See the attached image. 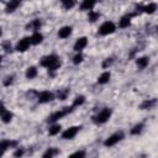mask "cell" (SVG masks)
Returning <instances> with one entry per match:
<instances>
[{
  "label": "cell",
  "mask_w": 158,
  "mask_h": 158,
  "mask_svg": "<svg viewBox=\"0 0 158 158\" xmlns=\"http://www.w3.org/2000/svg\"><path fill=\"white\" fill-rule=\"evenodd\" d=\"M40 65L46 68L48 74H52L56 73L60 67H62V60H60V57L56 53H51V54H47V56H43L41 59H40Z\"/></svg>",
  "instance_id": "6da1fadb"
},
{
  "label": "cell",
  "mask_w": 158,
  "mask_h": 158,
  "mask_svg": "<svg viewBox=\"0 0 158 158\" xmlns=\"http://www.w3.org/2000/svg\"><path fill=\"white\" fill-rule=\"evenodd\" d=\"M112 114H114V110L111 107H104V109H101L100 111H98L91 117V121L95 125H105L106 122H109V120L111 118Z\"/></svg>",
  "instance_id": "7a4b0ae2"
},
{
  "label": "cell",
  "mask_w": 158,
  "mask_h": 158,
  "mask_svg": "<svg viewBox=\"0 0 158 158\" xmlns=\"http://www.w3.org/2000/svg\"><path fill=\"white\" fill-rule=\"evenodd\" d=\"M74 111V107L70 105V106H65V107H62V109H59V110H57V111H53L48 117H47V123H54V122H58L59 120H62V118H64L67 115H69V114H72Z\"/></svg>",
  "instance_id": "3957f363"
},
{
  "label": "cell",
  "mask_w": 158,
  "mask_h": 158,
  "mask_svg": "<svg viewBox=\"0 0 158 158\" xmlns=\"http://www.w3.org/2000/svg\"><path fill=\"white\" fill-rule=\"evenodd\" d=\"M117 31V25L114 22V21H104L99 28H98V35L99 36H110L112 33H115Z\"/></svg>",
  "instance_id": "277c9868"
},
{
  "label": "cell",
  "mask_w": 158,
  "mask_h": 158,
  "mask_svg": "<svg viewBox=\"0 0 158 158\" xmlns=\"http://www.w3.org/2000/svg\"><path fill=\"white\" fill-rule=\"evenodd\" d=\"M123 138H125V133H123V131L120 130V131H116V132L111 133L107 138H105V141L102 142V144L106 148H111V147L118 144Z\"/></svg>",
  "instance_id": "5b68a950"
},
{
  "label": "cell",
  "mask_w": 158,
  "mask_h": 158,
  "mask_svg": "<svg viewBox=\"0 0 158 158\" xmlns=\"http://www.w3.org/2000/svg\"><path fill=\"white\" fill-rule=\"evenodd\" d=\"M81 128H83L81 125H74V126H70V127L65 128L64 131H62L60 137H62V139H64V141L73 139V138H75L77 135L81 131Z\"/></svg>",
  "instance_id": "8992f818"
},
{
  "label": "cell",
  "mask_w": 158,
  "mask_h": 158,
  "mask_svg": "<svg viewBox=\"0 0 158 158\" xmlns=\"http://www.w3.org/2000/svg\"><path fill=\"white\" fill-rule=\"evenodd\" d=\"M32 46V42H31V37L30 36H25L22 38H20L16 44H15V51L19 52V53H25L30 49V47Z\"/></svg>",
  "instance_id": "52a82bcc"
},
{
  "label": "cell",
  "mask_w": 158,
  "mask_h": 158,
  "mask_svg": "<svg viewBox=\"0 0 158 158\" xmlns=\"http://www.w3.org/2000/svg\"><path fill=\"white\" fill-rule=\"evenodd\" d=\"M54 99H56V94L53 91H49V90H41V91H38L37 98H36L38 104H49Z\"/></svg>",
  "instance_id": "ba28073f"
},
{
  "label": "cell",
  "mask_w": 158,
  "mask_h": 158,
  "mask_svg": "<svg viewBox=\"0 0 158 158\" xmlns=\"http://www.w3.org/2000/svg\"><path fill=\"white\" fill-rule=\"evenodd\" d=\"M137 16L135 12H128V14H125L122 15L120 19H118V23H117V27L118 28H127L131 26V22H132V19Z\"/></svg>",
  "instance_id": "9c48e42d"
},
{
  "label": "cell",
  "mask_w": 158,
  "mask_h": 158,
  "mask_svg": "<svg viewBox=\"0 0 158 158\" xmlns=\"http://www.w3.org/2000/svg\"><path fill=\"white\" fill-rule=\"evenodd\" d=\"M19 147V141L17 139H7V138H4V139H1V142H0V148H1V154H4L7 149H10V148H12V149H15V148H17Z\"/></svg>",
  "instance_id": "30bf717a"
},
{
  "label": "cell",
  "mask_w": 158,
  "mask_h": 158,
  "mask_svg": "<svg viewBox=\"0 0 158 158\" xmlns=\"http://www.w3.org/2000/svg\"><path fill=\"white\" fill-rule=\"evenodd\" d=\"M88 43H89V40H88L86 36H81V37L77 38L75 42H74V44H73L74 52H83V51L86 48Z\"/></svg>",
  "instance_id": "8fae6325"
},
{
  "label": "cell",
  "mask_w": 158,
  "mask_h": 158,
  "mask_svg": "<svg viewBox=\"0 0 158 158\" xmlns=\"http://www.w3.org/2000/svg\"><path fill=\"white\" fill-rule=\"evenodd\" d=\"M157 104H158V99H156V98L144 99L138 105V109L139 110H152V109H154L157 106Z\"/></svg>",
  "instance_id": "7c38bea8"
},
{
  "label": "cell",
  "mask_w": 158,
  "mask_h": 158,
  "mask_svg": "<svg viewBox=\"0 0 158 158\" xmlns=\"http://www.w3.org/2000/svg\"><path fill=\"white\" fill-rule=\"evenodd\" d=\"M72 33H73V27L69 26V25H65V26H62V27L58 30L57 36H58V38H60V40H67V38H69V37L72 36Z\"/></svg>",
  "instance_id": "4fadbf2b"
},
{
  "label": "cell",
  "mask_w": 158,
  "mask_h": 158,
  "mask_svg": "<svg viewBox=\"0 0 158 158\" xmlns=\"http://www.w3.org/2000/svg\"><path fill=\"white\" fill-rule=\"evenodd\" d=\"M22 4V0H9L5 4V12L6 14H12L15 12Z\"/></svg>",
  "instance_id": "5bb4252c"
},
{
  "label": "cell",
  "mask_w": 158,
  "mask_h": 158,
  "mask_svg": "<svg viewBox=\"0 0 158 158\" xmlns=\"http://www.w3.org/2000/svg\"><path fill=\"white\" fill-rule=\"evenodd\" d=\"M41 27H42V20H41V19H33V20H31L30 22H27L26 26H25V28H26L27 31H32V32L40 31Z\"/></svg>",
  "instance_id": "9a60e30c"
},
{
  "label": "cell",
  "mask_w": 158,
  "mask_h": 158,
  "mask_svg": "<svg viewBox=\"0 0 158 158\" xmlns=\"http://www.w3.org/2000/svg\"><path fill=\"white\" fill-rule=\"evenodd\" d=\"M12 118H14L12 111H10L9 109L5 107V105H2V107H1V122L6 125V123H10L12 121Z\"/></svg>",
  "instance_id": "2e32d148"
},
{
  "label": "cell",
  "mask_w": 158,
  "mask_h": 158,
  "mask_svg": "<svg viewBox=\"0 0 158 158\" xmlns=\"http://www.w3.org/2000/svg\"><path fill=\"white\" fill-rule=\"evenodd\" d=\"M136 65L139 70H143L146 69L148 65H149V57L148 56H141V57H137L136 58Z\"/></svg>",
  "instance_id": "e0dca14e"
},
{
  "label": "cell",
  "mask_w": 158,
  "mask_h": 158,
  "mask_svg": "<svg viewBox=\"0 0 158 158\" xmlns=\"http://www.w3.org/2000/svg\"><path fill=\"white\" fill-rule=\"evenodd\" d=\"M146 128V123L144 122H137L136 125H133L130 130V135L131 136H139Z\"/></svg>",
  "instance_id": "ac0fdd59"
},
{
  "label": "cell",
  "mask_w": 158,
  "mask_h": 158,
  "mask_svg": "<svg viewBox=\"0 0 158 158\" xmlns=\"http://www.w3.org/2000/svg\"><path fill=\"white\" fill-rule=\"evenodd\" d=\"M96 1L98 0H81L80 2V11H90V10H94L95 5H96Z\"/></svg>",
  "instance_id": "d6986e66"
},
{
  "label": "cell",
  "mask_w": 158,
  "mask_h": 158,
  "mask_svg": "<svg viewBox=\"0 0 158 158\" xmlns=\"http://www.w3.org/2000/svg\"><path fill=\"white\" fill-rule=\"evenodd\" d=\"M110 79H111V73H110V70H104V72L96 78V83H98L99 85H105V84H107V83L110 81Z\"/></svg>",
  "instance_id": "ffe728a7"
},
{
  "label": "cell",
  "mask_w": 158,
  "mask_h": 158,
  "mask_svg": "<svg viewBox=\"0 0 158 158\" xmlns=\"http://www.w3.org/2000/svg\"><path fill=\"white\" fill-rule=\"evenodd\" d=\"M31 37V42H32V46H38L43 42L44 40V36L41 31H36V32H32V35L30 36Z\"/></svg>",
  "instance_id": "44dd1931"
},
{
  "label": "cell",
  "mask_w": 158,
  "mask_h": 158,
  "mask_svg": "<svg viewBox=\"0 0 158 158\" xmlns=\"http://www.w3.org/2000/svg\"><path fill=\"white\" fill-rule=\"evenodd\" d=\"M38 75V68L36 65H30L26 68V72H25V77L26 79L28 80H33Z\"/></svg>",
  "instance_id": "7402d4cb"
},
{
  "label": "cell",
  "mask_w": 158,
  "mask_h": 158,
  "mask_svg": "<svg viewBox=\"0 0 158 158\" xmlns=\"http://www.w3.org/2000/svg\"><path fill=\"white\" fill-rule=\"evenodd\" d=\"M69 94H70V89H69V88H62V89L57 90V93H56V99H57V100H60V101H64V100L68 99Z\"/></svg>",
  "instance_id": "603a6c76"
},
{
  "label": "cell",
  "mask_w": 158,
  "mask_h": 158,
  "mask_svg": "<svg viewBox=\"0 0 158 158\" xmlns=\"http://www.w3.org/2000/svg\"><path fill=\"white\" fill-rule=\"evenodd\" d=\"M62 133V126L60 123L58 122H54V123H49V127H48V136H57Z\"/></svg>",
  "instance_id": "cb8c5ba5"
},
{
  "label": "cell",
  "mask_w": 158,
  "mask_h": 158,
  "mask_svg": "<svg viewBox=\"0 0 158 158\" xmlns=\"http://www.w3.org/2000/svg\"><path fill=\"white\" fill-rule=\"evenodd\" d=\"M59 153H60V151H59L58 148H56V147H49V148H47V149L42 153V157H43V158H53V157H57Z\"/></svg>",
  "instance_id": "d4e9b609"
},
{
  "label": "cell",
  "mask_w": 158,
  "mask_h": 158,
  "mask_svg": "<svg viewBox=\"0 0 158 158\" xmlns=\"http://www.w3.org/2000/svg\"><path fill=\"white\" fill-rule=\"evenodd\" d=\"M85 101H86V98H85V95H83V94H80V95H77L74 99H73V102H72V106L75 109V107H79V106H83L84 104H85Z\"/></svg>",
  "instance_id": "484cf974"
},
{
  "label": "cell",
  "mask_w": 158,
  "mask_h": 158,
  "mask_svg": "<svg viewBox=\"0 0 158 158\" xmlns=\"http://www.w3.org/2000/svg\"><path fill=\"white\" fill-rule=\"evenodd\" d=\"M100 16H101V14H100L99 11H96V10H90V11H88L86 19H88L89 22L94 23V22H96V21L100 19Z\"/></svg>",
  "instance_id": "4316f807"
},
{
  "label": "cell",
  "mask_w": 158,
  "mask_h": 158,
  "mask_svg": "<svg viewBox=\"0 0 158 158\" xmlns=\"http://www.w3.org/2000/svg\"><path fill=\"white\" fill-rule=\"evenodd\" d=\"M1 49H2L4 53H12V52L15 51V47H12L11 41L5 40V41L1 42Z\"/></svg>",
  "instance_id": "83f0119b"
},
{
  "label": "cell",
  "mask_w": 158,
  "mask_h": 158,
  "mask_svg": "<svg viewBox=\"0 0 158 158\" xmlns=\"http://www.w3.org/2000/svg\"><path fill=\"white\" fill-rule=\"evenodd\" d=\"M59 2H60V5H62V7L64 9V10H72L75 5H77V0H59Z\"/></svg>",
  "instance_id": "f1b7e54d"
},
{
  "label": "cell",
  "mask_w": 158,
  "mask_h": 158,
  "mask_svg": "<svg viewBox=\"0 0 158 158\" xmlns=\"http://www.w3.org/2000/svg\"><path fill=\"white\" fill-rule=\"evenodd\" d=\"M83 62H84V54H83V52H75V54L72 58V63L74 65H79Z\"/></svg>",
  "instance_id": "f546056e"
},
{
  "label": "cell",
  "mask_w": 158,
  "mask_h": 158,
  "mask_svg": "<svg viewBox=\"0 0 158 158\" xmlns=\"http://www.w3.org/2000/svg\"><path fill=\"white\" fill-rule=\"evenodd\" d=\"M114 63H115V57H114V56L106 57V58L101 62V68H102V69H109Z\"/></svg>",
  "instance_id": "4dcf8cb0"
},
{
  "label": "cell",
  "mask_w": 158,
  "mask_h": 158,
  "mask_svg": "<svg viewBox=\"0 0 158 158\" xmlns=\"http://www.w3.org/2000/svg\"><path fill=\"white\" fill-rule=\"evenodd\" d=\"M15 81V75L14 74H10V75H6L4 79H2V85L5 88H9L10 85H12Z\"/></svg>",
  "instance_id": "1f68e13d"
},
{
  "label": "cell",
  "mask_w": 158,
  "mask_h": 158,
  "mask_svg": "<svg viewBox=\"0 0 158 158\" xmlns=\"http://www.w3.org/2000/svg\"><path fill=\"white\" fill-rule=\"evenodd\" d=\"M25 153H26V149H25L23 147H17V148H15L12 156H14L15 158H21V157L25 156Z\"/></svg>",
  "instance_id": "d6a6232c"
},
{
  "label": "cell",
  "mask_w": 158,
  "mask_h": 158,
  "mask_svg": "<svg viewBox=\"0 0 158 158\" xmlns=\"http://www.w3.org/2000/svg\"><path fill=\"white\" fill-rule=\"evenodd\" d=\"M69 157H79V158H84V157H86V152L84 151V149H80V151H75V152H73Z\"/></svg>",
  "instance_id": "836d02e7"
}]
</instances>
